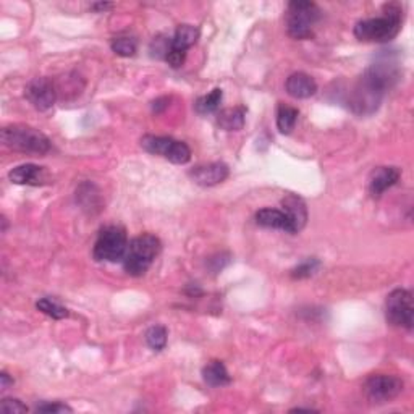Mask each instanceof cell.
<instances>
[{
  "mask_svg": "<svg viewBox=\"0 0 414 414\" xmlns=\"http://www.w3.org/2000/svg\"><path fill=\"white\" fill-rule=\"evenodd\" d=\"M398 80L395 63H374L363 73L349 96V108L356 115H371L381 107L387 91Z\"/></svg>",
  "mask_w": 414,
  "mask_h": 414,
  "instance_id": "6da1fadb",
  "label": "cell"
},
{
  "mask_svg": "<svg viewBox=\"0 0 414 414\" xmlns=\"http://www.w3.org/2000/svg\"><path fill=\"white\" fill-rule=\"evenodd\" d=\"M403 24V8L398 3H387L383 15L358 22L354 36L364 42H388L400 33Z\"/></svg>",
  "mask_w": 414,
  "mask_h": 414,
  "instance_id": "7a4b0ae2",
  "label": "cell"
},
{
  "mask_svg": "<svg viewBox=\"0 0 414 414\" xmlns=\"http://www.w3.org/2000/svg\"><path fill=\"white\" fill-rule=\"evenodd\" d=\"M162 249V243L157 236L146 233L133 238L128 243V249L123 258V267L125 272L131 277H141L144 275L154 263V259L159 256Z\"/></svg>",
  "mask_w": 414,
  "mask_h": 414,
  "instance_id": "3957f363",
  "label": "cell"
},
{
  "mask_svg": "<svg viewBox=\"0 0 414 414\" xmlns=\"http://www.w3.org/2000/svg\"><path fill=\"white\" fill-rule=\"evenodd\" d=\"M2 142L8 149L23 154H47L51 151V140L42 131L26 125H10L2 130Z\"/></svg>",
  "mask_w": 414,
  "mask_h": 414,
  "instance_id": "277c9868",
  "label": "cell"
},
{
  "mask_svg": "<svg viewBox=\"0 0 414 414\" xmlns=\"http://www.w3.org/2000/svg\"><path fill=\"white\" fill-rule=\"evenodd\" d=\"M320 18V10L314 2H290L287 7V15H285V22H287V31L293 39H309L314 34V24Z\"/></svg>",
  "mask_w": 414,
  "mask_h": 414,
  "instance_id": "5b68a950",
  "label": "cell"
},
{
  "mask_svg": "<svg viewBox=\"0 0 414 414\" xmlns=\"http://www.w3.org/2000/svg\"><path fill=\"white\" fill-rule=\"evenodd\" d=\"M128 249V236L123 226L118 225H108L106 229L101 230L99 236H97L94 251L96 260H106V263H117V260H123L125 253Z\"/></svg>",
  "mask_w": 414,
  "mask_h": 414,
  "instance_id": "8992f818",
  "label": "cell"
},
{
  "mask_svg": "<svg viewBox=\"0 0 414 414\" xmlns=\"http://www.w3.org/2000/svg\"><path fill=\"white\" fill-rule=\"evenodd\" d=\"M141 147L149 154L162 156L174 164L183 165L191 159V149L183 141H176L169 136L146 135L141 138Z\"/></svg>",
  "mask_w": 414,
  "mask_h": 414,
  "instance_id": "52a82bcc",
  "label": "cell"
},
{
  "mask_svg": "<svg viewBox=\"0 0 414 414\" xmlns=\"http://www.w3.org/2000/svg\"><path fill=\"white\" fill-rule=\"evenodd\" d=\"M386 315L388 324L406 330L413 329L414 322V306L413 295L410 290L397 288L387 297Z\"/></svg>",
  "mask_w": 414,
  "mask_h": 414,
  "instance_id": "ba28073f",
  "label": "cell"
},
{
  "mask_svg": "<svg viewBox=\"0 0 414 414\" xmlns=\"http://www.w3.org/2000/svg\"><path fill=\"white\" fill-rule=\"evenodd\" d=\"M364 392L371 403H377V405L388 403L403 392V381L397 376L377 374L367 379L364 383Z\"/></svg>",
  "mask_w": 414,
  "mask_h": 414,
  "instance_id": "9c48e42d",
  "label": "cell"
},
{
  "mask_svg": "<svg viewBox=\"0 0 414 414\" xmlns=\"http://www.w3.org/2000/svg\"><path fill=\"white\" fill-rule=\"evenodd\" d=\"M26 99L33 104L34 108L38 110H49L57 101V88L49 78H34L28 83L26 90H24Z\"/></svg>",
  "mask_w": 414,
  "mask_h": 414,
  "instance_id": "30bf717a",
  "label": "cell"
},
{
  "mask_svg": "<svg viewBox=\"0 0 414 414\" xmlns=\"http://www.w3.org/2000/svg\"><path fill=\"white\" fill-rule=\"evenodd\" d=\"M229 167L224 162H210V164L198 165L190 172L191 180L199 186H215L229 179Z\"/></svg>",
  "mask_w": 414,
  "mask_h": 414,
  "instance_id": "8fae6325",
  "label": "cell"
},
{
  "mask_svg": "<svg viewBox=\"0 0 414 414\" xmlns=\"http://www.w3.org/2000/svg\"><path fill=\"white\" fill-rule=\"evenodd\" d=\"M400 176L401 174L397 167H379L369 176V193L374 198H381L388 188L398 183Z\"/></svg>",
  "mask_w": 414,
  "mask_h": 414,
  "instance_id": "7c38bea8",
  "label": "cell"
},
{
  "mask_svg": "<svg viewBox=\"0 0 414 414\" xmlns=\"http://www.w3.org/2000/svg\"><path fill=\"white\" fill-rule=\"evenodd\" d=\"M285 90L295 99H308V97L314 96L317 91V83L314 81L313 76H309L308 73L298 72L293 73L287 78L285 83Z\"/></svg>",
  "mask_w": 414,
  "mask_h": 414,
  "instance_id": "4fadbf2b",
  "label": "cell"
},
{
  "mask_svg": "<svg viewBox=\"0 0 414 414\" xmlns=\"http://www.w3.org/2000/svg\"><path fill=\"white\" fill-rule=\"evenodd\" d=\"M283 212L288 215L290 222H292L295 233L301 231L308 222V207L306 203L299 198V196L288 194L282 199Z\"/></svg>",
  "mask_w": 414,
  "mask_h": 414,
  "instance_id": "5bb4252c",
  "label": "cell"
},
{
  "mask_svg": "<svg viewBox=\"0 0 414 414\" xmlns=\"http://www.w3.org/2000/svg\"><path fill=\"white\" fill-rule=\"evenodd\" d=\"M256 224L260 226H265V229H275L287 231V233H295L292 222H290L288 215L285 214L283 210L279 209H270V207H265V209H260L258 214H256Z\"/></svg>",
  "mask_w": 414,
  "mask_h": 414,
  "instance_id": "9a60e30c",
  "label": "cell"
},
{
  "mask_svg": "<svg viewBox=\"0 0 414 414\" xmlns=\"http://www.w3.org/2000/svg\"><path fill=\"white\" fill-rule=\"evenodd\" d=\"M8 179L15 185H39L42 181V167L36 164H23L10 170Z\"/></svg>",
  "mask_w": 414,
  "mask_h": 414,
  "instance_id": "2e32d148",
  "label": "cell"
},
{
  "mask_svg": "<svg viewBox=\"0 0 414 414\" xmlns=\"http://www.w3.org/2000/svg\"><path fill=\"white\" fill-rule=\"evenodd\" d=\"M246 108L245 107H230L224 108L217 115V125L225 131H238L245 126Z\"/></svg>",
  "mask_w": 414,
  "mask_h": 414,
  "instance_id": "e0dca14e",
  "label": "cell"
},
{
  "mask_svg": "<svg viewBox=\"0 0 414 414\" xmlns=\"http://www.w3.org/2000/svg\"><path fill=\"white\" fill-rule=\"evenodd\" d=\"M199 39V29L193 24H180L172 38V49L186 52L190 47H193Z\"/></svg>",
  "mask_w": 414,
  "mask_h": 414,
  "instance_id": "ac0fdd59",
  "label": "cell"
},
{
  "mask_svg": "<svg viewBox=\"0 0 414 414\" xmlns=\"http://www.w3.org/2000/svg\"><path fill=\"white\" fill-rule=\"evenodd\" d=\"M203 379L209 387H225L231 382L230 374L222 361H210L203 369Z\"/></svg>",
  "mask_w": 414,
  "mask_h": 414,
  "instance_id": "d6986e66",
  "label": "cell"
},
{
  "mask_svg": "<svg viewBox=\"0 0 414 414\" xmlns=\"http://www.w3.org/2000/svg\"><path fill=\"white\" fill-rule=\"evenodd\" d=\"M298 108L287 106V104H280L277 108V128L280 133L283 135H288V133L293 131L295 125L298 122Z\"/></svg>",
  "mask_w": 414,
  "mask_h": 414,
  "instance_id": "ffe728a7",
  "label": "cell"
},
{
  "mask_svg": "<svg viewBox=\"0 0 414 414\" xmlns=\"http://www.w3.org/2000/svg\"><path fill=\"white\" fill-rule=\"evenodd\" d=\"M222 97H224V92H222L220 88H215V90H212L209 92V94L199 97V99L196 101L194 104L196 112L201 113V115H207V113L215 112L220 106Z\"/></svg>",
  "mask_w": 414,
  "mask_h": 414,
  "instance_id": "44dd1931",
  "label": "cell"
},
{
  "mask_svg": "<svg viewBox=\"0 0 414 414\" xmlns=\"http://www.w3.org/2000/svg\"><path fill=\"white\" fill-rule=\"evenodd\" d=\"M146 343L154 351H162L167 347V329L164 325H154V327L147 329Z\"/></svg>",
  "mask_w": 414,
  "mask_h": 414,
  "instance_id": "7402d4cb",
  "label": "cell"
},
{
  "mask_svg": "<svg viewBox=\"0 0 414 414\" xmlns=\"http://www.w3.org/2000/svg\"><path fill=\"white\" fill-rule=\"evenodd\" d=\"M36 308L44 313L49 317L56 319V320H60V319H65L68 317V309L63 308L62 304H58L57 301H53V299H49V298H42L39 299L36 303Z\"/></svg>",
  "mask_w": 414,
  "mask_h": 414,
  "instance_id": "603a6c76",
  "label": "cell"
},
{
  "mask_svg": "<svg viewBox=\"0 0 414 414\" xmlns=\"http://www.w3.org/2000/svg\"><path fill=\"white\" fill-rule=\"evenodd\" d=\"M112 51L120 57H133L136 53V41L133 38L128 36H118L115 39H112L110 44Z\"/></svg>",
  "mask_w": 414,
  "mask_h": 414,
  "instance_id": "cb8c5ba5",
  "label": "cell"
},
{
  "mask_svg": "<svg viewBox=\"0 0 414 414\" xmlns=\"http://www.w3.org/2000/svg\"><path fill=\"white\" fill-rule=\"evenodd\" d=\"M320 267V263L315 258H309L306 260H303L301 264L297 265L292 270V277L293 279H308L310 277V275H314L315 272H317V269Z\"/></svg>",
  "mask_w": 414,
  "mask_h": 414,
  "instance_id": "d4e9b609",
  "label": "cell"
},
{
  "mask_svg": "<svg viewBox=\"0 0 414 414\" xmlns=\"http://www.w3.org/2000/svg\"><path fill=\"white\" fill-rule=\"evenodd\" d=\"M0 411L7 414H18V413H28V406L23 405L17 398H3L0 401Z\"/></svg>",
  "mask_w": 414,
  "mask_h": 414,
  "instance_id": "484cf974",
  "label": "cell"
},
{
  "mask_svg": "<svg viewBox=\"0 0 414 414\" xmlns=\"http://www.w3.org/2000/svg\"><path fill=\"white\" fill-rule=\"evenodd\" d=\"M38 413H46V414H63V413H73V410L68 405H63V403H42L36 408Z\"/></svg>",
  "mask_w": 414,
  "mask_h": 414,
  "instance_id": "4316f807",
  "label": "cell"
},
{
  "mask_svg": "<svg viewBox=\"0 0 414 414\" xmlns=\"http://www.w3.org/2000/svg\"><path fill=\"white\" fill-rule=\"evenodd\" d=\"M165 60H167V63H169V65L172 68H180L185 63V60H186V52L176 51V49H172L170 47L169 53H167V56H165Z\"/></svg>",
  "mask_w": 414,
  "mask_h": 414,
  "instance_id": "83f0119b",
  "label": "cell"
},
{
  "mask_svg": "<svg viewBox=\"0 0 414 414\" xmlns=\"http://www.w3.org/2000/svg\"><path fill=\"white\" fill-rule=\"evenodd\" d=\"M167 107H169V97H160V99H156L152 102V110L156 113H160L162 110H165Z\"/></svg>",
  "mask_w": 414,
  "mask_h": 414,
  "instance_id": "f1b7e54d",
  "label": "cell"
},
{
  "mask_svg": "<svg viewBox=\"0 0 414 414\" xmlns=\"http://www.w3.org/2000/svg\"><path fill=\"white\" fill-rule=\"evenodd\" d=\"M0 381H2V390H7L10 386H13V379H10V376L7 372H2L0 374Z\"/></svg>",
  "mask_w": 414,
  "mask_h": 414,
  "instance_id": "f546056e",
  "label": "cell"
},
{
  "mask_svg": "<svg viewBox=\"0 0 414 414\" xmlns=\"http://www.w3.org/2000/svg\"><path fill=\"white\" fill-rule=\"evenodd\" d=\"M113 5L112 3H92L91 5V10H94V12H106V10L112 8Z\"/></svg>",
  "mask_w": 414,
  "mask_h": 414,
  "instance_id": "4dcf8cb0",
  "label": "cell"
}]
</instances>
